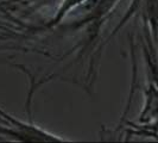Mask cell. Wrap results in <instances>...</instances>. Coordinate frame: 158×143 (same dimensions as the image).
Wrapping results in <instances>:
<instances>
[{
	"label": "cell",
	"mask_w": 158,
	"mask_h": 143,
	"mask_svg": "<svg viewBox=\"0 0 158 143\" xmlns=\"http://www.w3.org/2000/svg\"><path fill=\"white\" fill-rule=\"evenodd\" d=\"M135 4L140 5L145 28L158 44V0H135Z\"/></svg>",
	"instance_id": "6da1fadb"
}]
</instances>
